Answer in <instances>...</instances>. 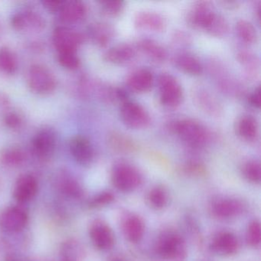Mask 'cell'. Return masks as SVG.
<instances>
[{
	"instance_id": "5b68a950",
	"label": "cell",
	"mask_w": 261,
	"mask_h": 261,
	"mask_svg": "<svg viewBox=\"0 0 261 261\" xmlns=\"http://www.w3.org/2000/svg\"><path fill=\"white\" fill-rule=\"evenodd\" d=\"M158 86L160 100L163 105L175 108L180 105L183 97L182 88L175 77L163 73L159 77Z\"/></svg>"
},
{
	"instance_id": "44dd1931",
	"label": "cell",
	"mask_w": 261,
	"mask_h": 261,
	"mask_svg": "<svg viewBox=\"0 0 261 261\" xmlns=\"http://www.w3.org/2000/svg\"><path fill=\"white\" fill-rule=\"evenodd\" d=\"M59 13H60L61 19L64 22H70V23L79 22L86 16V6L82 1H77V0L64 1Z\"/></svg>"
},
{
	"instance_id": "30bf717a",
	"label": "cell",
	"mask_w": 261,
	"mask_h": 261,
	"mask_svg": "<svg viewBox=\"0 0 261 261\" xmlns=\"http://www.w3.org/2000/svg\"><path fill=\"white\" fill-rule=\"evenodd\" d=\"M83 42V36L66 27H59L53 33V43L59 53H75Z\"/></svg>"
},
{
	"instance_id": "d4e9b609",
	"label": "cell",
	"mask_w": 261,
	"mask_h": 261,
	"mask_svg": "<svg viewBox=\"0 0 261 261\" xmlns=\"http://www.w3.org/2000/svg\"><path fill=\"white\" fill-rule=\"evenodd\" d=\"M88 33L90 38L95 45L99 47H106L112 39L114 30L108 24L97 22L89 27Z\"/></svg>"
},
{
	"instance_id": "8d00e7d4",
	"label": "cell",
	"mask_w": 261,
	"mask_h": 261,
	"mask_svg": "<svg viewBox=\"0 0 261 261\" xmlns=\"http://www.w3.org/2000/svg\"><path fill=\"white\" fill-rule=\"evenodd\" d=\"M114 195L111 192H102L97 194L88 201V206L91 208H100L113 202Z\"/></svg>"
},
{
	"instance_id": "7a4b0ae2",
	"label": "cell",
	"mask_w": 261,
	"mask_h": 261,
	"mask_svg": "<svg viewBox=\"0 0 261 261\" xmlns=\"http://www.w3.org/2000/svg\"><path fill=\"white\" fill-rule=\"evenodd\" d=\"M175 134L192 147H201L207 143L208 134L201 123L191 119L178 120L173 125Z\"/></svg>"
},
{
	"instance_id": "e0dca14e",
	"label": "cell",
	"mask_w": 261,
	"mask_h": 261,
	"mask_svg": "<svg viewBox=\"0 0 261 261\" xmlns=\"http://www.w3.org/2000/svg\"><path fill=\"white\" fill-rule=\"evenodd\" d=\"M56 183L60 193L66 198L72 200H80L83 198V188L79 181L69 174H61Z\"/></svg>"
},
{
	"instance_id": "f35d334b",
	"label": "cell",
	"mask_w": 261,
	"mask_h": 261,
	"mask_svg": "<svg viewBox=\"0 0 261 261\" xmlns=\"http://www.w3.org/2000/svg\"><path fill=\"white\" fill-rule=\"evenodd\" d=\"M102 8L107 14L111 16H117L121 13L123 8L122 1H103L101 2Z\"/></svg>"
},
{
	"instance_id": "ac0fdd59",
	"label": "cell",
	"mask_w": 261,
	"mask_h": 261,
	"mask_svg": "<svg viewBox=\"0 0 261 261\" xmlns=\"http://www.w3.org/2000/svg\"><path fill=\"white\" fill-rule=\"evenodd\" d=\"M134 25L138 30H146L149 31L162 32L166 27L164 18L153 12H140L136 16Z\"/></svg>"
},
{
	"instance_id": "4316f807",
	"label": "cell",
	"mask_w": 261,
	"mask_h": 261,
	"mask_svg": "<svg viewBox=\"0 0 261 261\" xmlns=\"http://www.w3.org/2000/svg\"><path fill=\"white\" fill-rule=\"evenodd\" d=\"M138 48L145 55L155 62H162L166 60L167 53L160 44L150 39H143L138 43Z\"/></svg>"
},
{
	"instance_id": "277c9868",
	"label": "cell",
	"mask_w": 261,
	"mask_h": 261,
	"mask_svg": "<svg viewBox=\"0 0 261 261\" xmlns=\"http://www.w3.org/2000/svg\"><path fill=\"white\" fill-rule=\"evenodd\" d=\"M27 84L33 92L45 95L54 91L56 80L54 74L42 65H33L27 73Z\"/></svg>"
},
{
	"instance_id": "ffe728a7",
	"label": "cell",
	"mask_w": 261,
	"mask_h": 261,
	"mask_svg": "<svg viewBox=\"0 0 261 261\" xmlns=\"http://www.w3.org/2000/svg\"><path fill=\"white\" fill-rule=\"evenodd\" d=\"M12 25L16 30H22L27 28L42 30L45 27L43 19L33 10L21 12L13 16Z\"/></svg>"
},
{
	"instance_id": "484cf974",
	"label": "cell",
	"mask_w": 261,
	"mask_h": 261,
	"mask_svg": "<svg viewBox=\"0 0 261 261\" xmlns=\"http://www.w3.org/2000/svg\"><path fill=\"white\" fill-rule=\"evenodd\" d=\"M174 62L178 69L181 70L186 74L198 76L202 73V65L197 58L192 55H179V56H176Z\"/></svg>"
},
{
	"instance_id": "1f68e13d",
	"label": "cell",
	"mask_w": 261,
	"mask_h": 261,
	"mask_svg": "<svg viewBox=\"0 0 261 261\" xmlns=\"http://www.w3.org/2000/svg\"><path fill=\"white\" fill-rule=\"evenodd\" d=\"M236 32L238 37L247 44H253L256 42L257 34L254 27L246 20H239L236 24Z\"/></svg>"
},
{
	"instance_id": "2e32d148",
	"label": "cell",
	"mask_w": 261,
	"mask_h": 261,
	"mask_svg": "<svg viewBox=\"0 0 261 261\" xmlns=\"http://www.w3.org/2000/svg\"><path fill=\"white\" fill-rule=\"evenodd\" d=\"M122 228L126 239L131 243L141 241L145 233V223L138 215L130 214L126 215L122 223Z\"/></svg>"
},
{
	"instance_id": "60d3db41",
	"label": "cell",
	"mask_w": 261,
	"mask_h": 261,
	"mask_svg": "<svg viewBox=\"0 0 261 261\" xmlns=\"http://www.w3.org/2000/svg\"><path fill=\"white\" fill-rule=\"evenodd\" d=\"M185 171L192 175H201L205 172V169L202 165L197 163H189L185 166Z\"/></svg>"
},
{
	"instance_id": "cb8c5ba5",
	"label": "cell",
	"mask_w": 261,
	"mask_h": 261,
	"mask_svg": "<svg viewBox=\"0 0 261 261\" xmlns=\"http://www.w3.org/2000/svg\"><path fill=\"white\" fill-rule=\"evenodd\" d=\"M135 51L130 45L126 44L116 45L108 50L105 55L107 62L115 65H122L132 60Z\"/></svg>"
},
{
	"instance_id": "d6986e66",
	"label": "cell",
	"mask_w": 261,
	"mask_h": 261,
	"mask_svg": "<svg viewBox=\"0 0 261 261\" xmlns=\"http://www.w3.org/2000/svg\"><path fill=\"white\" fill-rule=\"evenodd\" d=\"M153 82V74L146 68L137 70L127 79L128 86L137 93L147 92L152 88Z\"/></svg>"
},
{
	"instance_id": "5bb4252c",
	"label": "cell",
	"mask_w": 261,
	"mask_h": 261,
	"mask_svg": "<svg viewBox=\"0 0 261 261\" xmlns=\"http://www.w3.org/2000/svg\"><path fill=\"white\" fill-rule=\"evenodd\" d=\"M216 16L208 2H198L189 13V22L192 27L206 32Z\"/></svg>"
},
{
	"instance_id": "d6a6232c",
	"label": "cell",
	"mask_w": 261,
	"mask_h": 261,
	"mask_svg": "<svg viewBox=\"0 0 261 261\" xmlns=\"http://www.w3.org/2000/svg\"><path fill=\"white\" fill-rule=\"evenodd\" d=\"M242 173L245 179L254 184H259L261 178V168L259 162L250 160L243 166Z\"/></svg>"
},
{
	"instance_id": "52a82bcc",
	"label": "cell",
	"mask_w": 261,
	"mask_h": 261,
	"mask_svg": "<svg viewBox=\"0 0 261 261\" xmlns=\"http://www.w3.org/2000/svg\"><path fill=\"white\" fill-rule=\"evenodd\" d=\"M29 215L21 206L6 207L0 214V228L7 233H18L27 227Z\"/></svg>"
},
{
	"instance_id": "7bdbcfd3",
	"label": "cell",
	"mask_w": 261,
	"mask_h": 261,
	"mask_svg": "<svg viewBox=\"0 0 261 261\" xmlns=\"http://www.w3.org/2000/svg\"><path fill=\"white\" fill-rule=\"evenodd\" d=\"M248 102L250 106L256 109H259L260 108V88L259 87H257L249 96Z\"/></svg>"
},
{
	"instance_id": "f6af8a7d",
	"label": "cell",
	"mask_w": 261,
	"mask_h": 261,
	"mask_svg": "<svg viewBox=\"0 0 261 261\" xmlns=\"http://www.w3.org/2000/svg\"><path fill=\"white\" fill-rule=\"evenodd\" d=\"M31 261H53L51 260V259H33V260Z\"/></svg>"
},
{
	"instance_id": "ba28073f",
	"label": "cell",
	"mask_w": 261,
	"mask_h": 261,
	"mask_svg": "<svg viewBox=\"0 0 261 261\" xmlns=\"http://www.w3.org/2000/svg\"><path fill=\"white\" fill-rule=\"evenodd\" d=\"M245 205L242 201L237 198H217L211 203L210 210L212 216L219 220H230L242 215Z\"/></svg>"
},
{
	"instance_id": "9c48e42d",
	"label": "cell",
	"mask_w": 261,
	"mask_h": 261,
	"mask_svg": "<svg viewBox=\"0 0 261 261\" xmlns=\"http://www.w3.org/2000/svg\"><path fill=\"white\" fill-rule=\"evenodd\" d=\"M89 235L91 242L99 250H111L115 244L114 232L103 220L96 219L90 225Z\"/></svg>"
},
{
	"instance_id": "4fadbf2b",
	"label": "cell",
	"mask_w": 261,
	"mask_h": 261,
	"mask_svg": "<svg viewBox=\"0 0 261 261\" xmlns=\"http://www.w3.org/2000/svg\"><path fill=\"white\" fill-rule=\"evenodd\" d=\"M37 179L31 174L20 175L15 183L13 189V197L19 203H25L31 201L38 192Z\"/></svg>"
},
{
	"instance_id": "4dcf8cb0",
	"label": "cell",
	"mask_w": 261,
	"mask_h": 261,
	"mask_svg": "<svg viewBox=\"0 0 261 261\" xmlns=\"http://www.w3.org/2000/svg\"><path fill=\"white\" fill-rule=\"evenodd\" d=\"M18 63L16 56L8 48H0V70L6 74L16 72Z\"/></svg>"
},
{
	"instance_id": "b9f144b4",
	"label": "cell",
	"mask_w": 261,
	"mask_h": 261,
	"mask_svg": "<svg viewBox=\"0 0 261 261\" xmlns=\"http://www.w3.org/2000/svg\"><path fill=\"white\" fill-rule=\"evenodd\" d=\"M64 1H58V0H45L42 1V4L47 10L53 13L60 11Z\"/></svg>"
},
{
	"instance_id": "7402d4cb",
	"label": "cell",
	"mask_w": 261,
	"mask_h": 261,
	"mask_svg": "<svg viewBox=\"0 0 261 261\" xmlns=\"http://www.w3.org/2000/svg\"><path fill=\"white\" fill-rule=\"evenodd\" d=\"M84 256L83 246L75 238H68L61 244L59 261H82Z\"/></svg>"
},
{
	"instance_id": "9a60e30c",
	"label": "cell",
	"mask_w": 261,
	"mask_h": 261,
	"mask_svg": "<svg viewBox=\"0 0 261 261\" xmlns=\"http://www.w3.org/2000/svg\"><path fill=\"white\" fill-rule=\"evenodd\" d=\"M70 152L74 160L82 166H88L94 159V149L91 142L84 136H75L69 143Z\"/></svg>"
},
{
	"instance_id": "3957f363",
	"label": "cell",
	"mask_w": 261,
	"mask_h": 261,
	"mask_svg": "<svg viewBox=\"0 0 261 261\" xmlns=\"http://www.w3.org/2000/svg\"><path fill=\"white\" fill-rule=\"evenodd\" d=\"M111 181L120 192H130L141 184L142 176L137 168L128 163L115 165L111 172Z\"/></svg>"
},
{
	"instance_id": "836d02e7",
	"label": "cell",
	"mask_w": 261,
	"mask_h": 261,
	"mask_svg": "<svg viewBox=\"0 0 261 261\" xmlns=\"http://www.w3.org/2000/svg\"><path fill=\"white\" fill-rule=\"evenodd\" d=\"M259 221H251L246 231V241L250 247L258 248L260 246L261 231Z\"/></svg>"
},
{
	"instance_id": "83f0119b",
	"label": "cell",
	"mask_w": 261,
	"mask_h": 261,
	"mask_svg": "<svg viewBox=\"0 0 261 261\" xmlns=\"http://www.w3.org/2000/svg\"><path fill=\"white\" fill-rule=\"evenodd\" d=\"M108 143L114 150L122 152H134L137 147V143L132 139L117 132L110 134Z\"/></svg>"
},
{
	"instance_id": "e575fe53",
	"label": "cell",
	"mask_w": 261,
	"mask_h": 261,
	"mask_svg": "<svg viewBox=\"0 0 261 261\" xmlns=\"http://www.w3.org/2000/svg\"><path fill=\"white\" fill-rule=\"evenodd\" d=\"M228 31V23L223 16L217 14L210 27H208L206 33L215 37H222L225 36Z\"/></svg>"
},
{
	"instance_id": "ab89813d",
	"label": "cell",
	"mask_w": 261,
	"mask_h": 261,
	"mask_svg": "<svg viewBox=\"0 0 261 261\" xmlns=\"http://www.w3.org/2000/svg\"><path fill=\"white\" fill-rule=\"evenodd\" d=\"M4 122L8 127L11 129H17L22 123V119L16 113H10L6 116Z\"/></svg>"
},
{
	"instance_id": "ee69618b",
	"label": "cell",
	"mask_w": 261,
	"mask_h": 261,
	"mask_svg": "<svg viewBox=\"0 0 261 261\" xmlns=\"http://www.w3.org/2000/svg\"><path fill=\"white\" fill-rule=\"evenodd\" d=\"M111 261H125L124 259H122L121 257H119V256H115V257L112 258L111 259Z\"/></svg>"
},
{
	"instance_id": "7c38bea8",
	"label": "cell",
	"mask_w": 261,
	"mask_h": 261,
	"mask_svg": "<svg viewBox=\"0 0 261 261\" xmlns=\"http://www.w3.org/2000/svg\"><path fill=\"white\" fill-rule=\"evenodd\" d=\"M56 146V134L50 129L39 131L33 140V152L41 160L49 159L54 153Z\"/></svg>"
},
{
	"instance_id": "f546056e",
	"label": "cell",
	"mask_w": 261,
	"mask_h": 261,
	"mask_svg": "<svg viewBox=\"0 0 261 261\" xmlns=\"http://www.w3.org/2000/svg\"><path fill=\"white\" fill-rule=\"evenodd\" d=\"M0 160L6 166L16 167L21 166L25 162V155L19 148H9L1 153Z\"/></svg>"
},
{
	"instance_id": "8fae6325",
	"label": "cell",
	"mask_w": 261,
	"mask_h": 261,
	"mask_svg": "<svg viewBox=\"0 0 261 261\" xmlns=\"http://www.w3.org/2000/svg\"><path fill=\"white\" fill-rule=\"evenodd\" d=\"M240 243L238 237L230 231L223 230L214 236L211 249L221 256H232L238 252Z\"/></svg>"
},
{
	"instance_id": "f1b7e54d",
	"label": "cell",
	"mask_w": 261,
	"mask_h": 261,
	"mask_svg": "<svg viewBox=\"0 0 261 261\" xmlns=\"http://www.w3.org/2000/svg\"><path fill=\"white\" fill-rule=\"evenodd\" d=\"M149 205L155 210L164 208L169 202V195L165 188L155 186L150 189L147 195Z\"/></svg>"
},
{
	"instance_id": "74e56055",
	"label": "cell",
	"mask_w": 261,
	"mask_h": 261,
	"mask_svg": "<svg viewBox=\"0 0 261 261\" xmlns=\"http://www.w3.org/2000/svg\"><path fill=\"white\" fill-rule=\"evenodd\" d=\"M59 64L68 70H75L80 65V60L75 53H59Z\"/></svg>"
},
{
	"instance_id": "8992f818",
	"label": "cell",
	"mask_w": 261,
	"mask_h": 261,
	"mask_svg": "<svg viewBox=\"0 0 261 261\" xmlns=\"http://www.w3.org/2000/svg\"><path fill=\"white\" fill-rule=\"evenodd\" d=\"M120 118L127 127L144 129L150 123V117L141 105L136 102L124 101L120 108Z\"/></svg>"
},
{
	"instance_id": "603a6c76",
	"label": "cell",
	"mask_w": 261,
	"mask_h": 261,
	"mask_svg": "<svg viewBox=\"0 0 261 261\" xmlns=\"http://www.w3.org/2000/svg\"><path fill=\"white\" fill-rule=\"evenodd\" d=\"M237 134L242 140L253 142L259 134L257 121L251 116H243L237 123Z\"/></svg>"
},
{
	"instance_id": "d590c367",
	"label": "cell",
	"mask_w": 261,
	"mask_h": 261,
	"mask_svg": "<svg viewBox=\"0 0 261 261\" xmlns=\"http://www.w3.org/2000/svg\"><path fill=\"white\" fill-rule=\"evenodd\" d=\"M238 60L245 67L248 75L253 76L256 74L259 67V62L256 60V56L247 51H241L238 55Z\"/></svg>"
},
{
	"instance_id": "6da1fadb",
	"label": "cell",
	"mask_w": 261,
	"mask_h": 261,
	"mask_svg": "<svg viewBox=\"0 0 261 261\" xmlns=\"http://www.w3.org/2000/svg\"><path fill=\"white\" fill-rule=\"evenodd\" d=\"M186 241L176 230L166 229L157 237L152 249L154 261H186Z\"/></svg>"
}]
</instances>
